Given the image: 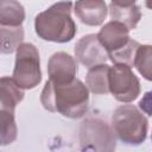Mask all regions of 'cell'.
Segmentation results:
<instances>
[{"label": "cell", "mask_w": 152, "mask_h": 152, "mask_svg": "<svg viewBox=\"0 0 152 152\" xmlns=\"http://www.w3.org/2000/svg\"><path fill=\"white\" fill-rule=\"evenodd\" d=\"M40 103L51 113L80 119L89 109V89L78 78L69 83H55L48 80L40 93Z\"/></svg>", "instance_id": "1"}, {"label": "cell", "mask_w": 152, "mask_h": 152, "mask_svg": "<svg viewBox=\"0 0 152 152\" xmlns=\"http://www.w3.org/2000/svg\"><path fill=\"white\" fill-rule=\"evenodd\" d=\"M72 2L70 0L58 1L34 18V31L39 38L53 43H68L76 32L77 27L71 18Z\"/></svg>", "instance_id": "2"}, {"label": "cell", "mask_w": 152, "mask_h": 152, "mask_svg": "<svg viewBox=\"0 0 152 152\" xmlns=\"http://www.w3.org/2000/svg\"><path fill=\"white\" fill-rule=\"evenodd\" d=\"M112 127L119 140L137 146L146 140L148 120L140 108L133 104H121L113 112Z\"/></svg>", "instance_id": "3"}, {"label": "cell", "mask_w": 152, "mask_h": 152, "mask_svg": "<svg viewBox=\"0 0 152 152\" xmlns=\"http://www.w3.org/2000/svg\"><path fill=\"white\" fill-rule=\"evenodd\" d=\"M12 77L23 89H33L42 82L39 52L32 43H23L17 49Z\"/></svg>", "instance_id": "4"}, {"label": "cell", "mask_w": 152, "mask_h": 152, "mask_svg": "<svg viewBox=\"0 0 152 152\" xmlns=\"http://www.w3.org/2000/svg\"><path fill=\"white\" fill-rule=\"evenodd\" d=\"M80 147L82 151H114L116 135L113 127L99 118H88L80 126Z\"/></svg>", "instance_id": "5"}, {"label": "cell", "mask_w": 152, "mask_h": 152, "mask_svg": "<svg viewBox=\"0 0 152 152\" xmlns=\"http://www.w3.org/2000/svg\"><path fill=\"white\" fill-rule=\"evenodd\" d=\"M109 93L120 102L129 103L140 95V81L127 64H114L109 70Z\"/></svg>", "instance_id": "6"}, {"label": "cell", "mask_w": 152, "mask_h": 152, "mask_svg": "<svg viewBox=\"0 0 152 152\" xmlns=\"http://www.w3.org/2000/svg\"><path fill=\"white\" fill-rule=\"evenodd\" d=\"M74 51L76 59L88 69L106 63L109 59L107 50L95 33H89L80 38L75 44Z\"/></svg>", "instance_id": "7"}, {"label": "cell", "mask_w": 152, "mask_h": 152, "mask_svg": "<svg viewBox=\"0 0 152 152\" xmlns=\"http://www.w3.org/2000/svg\"><path fill=\"white\" fill-rule=\"evenodd\" d=\"M129 28L120 21L110 20L106 23L99 31L97 37L109 55L118 52L129 44L132 38L129 37Z\"/></svg>", "instance_id": "8"}, {"label": "cell", "mask_w": 152, "mask_h": 152, "mask_svg": "<svg viewBox=\"0 0 152 152\" xmlns=\"http://www.w3.org/2000/svg\"><path fill=\"white\" fill-rule=\"evenodd\" d=\"M48 74L49 80L55 83H69L76 78V61L64 51L55 52L49 58Z\"/></svg>", "instance_id": "9"}, {"label": "cell", "mask_w": 152, "mask_h": 152, "mask_svg": "<svg viewBox=\"0 0 152 152\" xmlns=\"http://www.w3.org/2000/svg\"><path fill=\"white\" fill-rule=\"evenodd\" d=\"M74 12L83 24L99 26L108 14V6L104 0H76Z\"/></svg>", "instance_id": "10"}, {"label": "cell", "mask_w": 152, "mask_h": 152, "mask_svg": "<svg viewBox=\"0 0 152 152\" xmlns=\"http://www.w3.org/2000/svg\"><path fill=\"white\" fill-rule=\"evenodd\" d=\"M24 89L20 88L13 77L2 76L0 78V109L15 112V107L24 99Z\"/></svg>", "instance_id": "11"}, {"label": "cell", "mask_w": 152, "mask_h": 152, "mask_svg": "<svg viewBox=\"0 0 152 152\" xmlns=\"http://www.w3.org/2000/svg\"><path fill=\"white\" fill-rule=\"evenodd\" d=\"M109 70L110 66L107 63L89 68L86 75V86L89 91L97 95L109 93Z\"/></svg>", "instance_id": "12"}, {"label": "cell", "mask_w": 152, "mask_h": 152, "mask_svg": "<svg viewBox=\"0 0 152 152\" xmlns=\"http://www.w3.org/2000/svg\"><path fill=\"white\" fill-rule=\"evenodd\" d=\"M25 20V10L17 0H0V25L21 26Z\"/></svg>", "instance_id": "13"}, {"label": "cell", "mask_w": 152, "mask_h": 152, "mask_svg": "<svg viewBox=\"0 0 152 152\" xmlns=\"http://www.w3.org/2000/svg\"><path fill=\"white\" fill-rule=\"evenodd\" d=\"M108 11H109V15H110L112 20L122 23L129 30H134L141 19L140 6H138V5L118 6V5H114L110 2L108 6Z\"/></svg>", "instance_id": "14"}, {"label": "cell", "mask_w": 152, "mask_h": 152, "mask_svg": "<svg viewBox=\"0 0 152 152\" xmlns=\"http://www.w3.org/2000/svg\"><path fill=\"white\" fill-rule=\"evenodd\" d=\"M1 53H12L23 44V26H1Z\"/></svg>", "instance_id": "15"}, {"label": "cell", "mask_w": 152, "mask_h": 152, "mask_svg": "<svg viewBox=\"0 0 152 152\" xmlns=\"http://www.w3.org/2000/svg\"><path fill=\"white\" fill-rule=\"evenodd\" d=\"M18 127L14 112L0 109V144L2 146L12 144L17 139Z\"/></svg>", "instance_id": "16"}, {"label": "cell", "mask_w": 152, "mask_h": 152, "mask_svg": "<svg viewBox=\"0 0 152 152\" xmlns=\"http://www.w3.org/2000/svg\"><path fill=\"white\" fill-rule=\"evenodd\" d=\"M133 66L145 80L152 81V45L145 44L138 48Z\"/></svg>", "instance_id": "17"}, {"label": "cell", "mask_w": 152, "mask_h": 152, "mask_svg": "<svg viewBox=\"0 0 152 152\" xmlns=\"http://www.w3.org/2000/svg\"><path fill=\"white\" fill-rule=\"evenodd\" d=\"M139 46H140V44L137 40L132 39L129 42V44L126 45L124 49L109 55V59L113 62V64H127L129 66H133L135 53H137V50Z\"/></svg>", "instance_id": "18"}, {"label": "cell", "mask_w": 152, "mask_h": 152, "mask_svg": "<svg viewBox=\"0 0 152 152\" xmlns=\"http://www.w3.org/2000/svg\"><path fill=\"white\" fill-rule=\"evenodd\" d=\"M138 106L145 114L152 116V90H148L142 95Z\"/></svg>", "instance_id": "19"}, {"label": "cell", "mask_w": 152, "mask_h": 152, "mask_svg": "<svg viewBox=\"0 0 152 152\" xmlns=\"http://www.w3.org/2000/svg\"><path fill=\"white\" fill-rule=\"evenodd\" d=\"M137 0H112V4L118 6H132L135 5Z\"/></svg>", "instance_id": "20"}, {"label": "cell", "mask_w": 152, "mask_h": 152, "mask_svg": "<svg viewBox=\"0 0 152 152\" xmlns=\"http://www.w3.org/2000/svg\"><path fill=\"white\" fill-rule=\"evenodd\" d=\"M145 6L148 10H152V0H145Z\"/></svg>", "instance_id": "21"}, {"label": "cell", "mask_w": 152, "mask_h": 152, "mask_svg": "<svg viewBox=\"0 0 152 152\" xmlns=\"http://www.w3.org/2000/svg\"><path fill=\"white\" fill-rule=\"evenodd\" d=\"M151 140H152V134H151Z\"/></svg>", "instance_id": "22"}]
</instances>
